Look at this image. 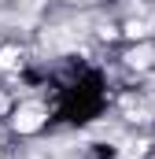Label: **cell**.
Instances as JSON below:
<instances>
[{"instance_id":"cell-1","label":"cell","mask_w":155,"mask_h":159,"mask_svg":"<svg viewBox=\"0 0 155 159\" xmlns=\"http://www.w3.org/2000/svg\"><path fill=\"white\" fill-rule=\"evenodd\" d=\"M41 122H44V111H41V107H19V115H15V129L33 133Z\"/></svg>"},{"instance_id":"cell-2","label":"cell","mask_w":155,"mask_h":159,"mask_svg":"<svg viewBox=\"0 0 155 159\" xmlns=\"http://www.w3.org/2000/svg\"><path fill=\"white\" fill-rule=\"evenodd\" d=\"M152 59H155V52H152V48H137V52L129 56V63H133V67H148Z\"/></svg>"},{"instance_id":"cell-3","label":"cell","mask_w":155,"mask_h":159,"mask_svg":"<svg viewBox=\"0 0 155 159\" xmlns=\"http://www.w3.org/2000/svg\"><path fill=\"white\" fill-rule=\"evenodd\" d=\"M11 63H15V48H4V52H0V70H7Z\"/></svg>"},{"instance_id":"cell-4","label":"cell","mask_w":155,"mask_h":159,"mask_svg":"<svg viewBox=\"0 0 155 159\" xmlns=\"http://www.w3.org/2000/svg\"><path fill=\"white\" fill-rule=\"evenodd\" d=\"M129 34H133V37H144L148 26H144V22H129Z\"/></svg>"},{"instance_id":"cell-5","label":"cell","mask_w":155,"mask_h":159,"mask_svg":"<svg viewBox=\"0 0 155 159\" xmlns=\"http://www.w3.org/2000/svg\"><path fill=\"white\" fill-rule=\"evenodd\" d=\"M0 111H7V100H4V96H0Z\"/></svg>"}]
</instances>
